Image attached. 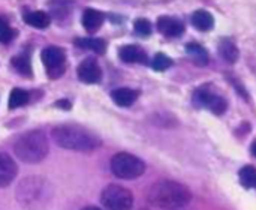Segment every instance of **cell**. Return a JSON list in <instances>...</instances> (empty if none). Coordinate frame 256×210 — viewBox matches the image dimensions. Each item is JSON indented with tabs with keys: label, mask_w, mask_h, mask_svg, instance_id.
Wrapping results in <instances>:
<instances>
[{
	"label": "cell",
	"mask_w": 256,
	"mask_h": 210,
	"mask_svg": "<svg viewBox=\"0 0 256 210\" xmlns=\"http://www.w3.org/2000/svg\"><path fill=\"white\" fill-rule=\"evenodd\" d=\"M240 182L242 185H244L246 188H250V189H256V168L255 167H243L240 170Z\"/></svg>",
	"instance_id": "cell-22"
},
{
	"label": "cell",
	"mask_w": 256,
	"mask_h": 210,
	"mask_svg": "<svg viewBox=\"0 0 256 210\" xmlns=\"http://www.w3.org/2000/svg\"><path fill=\"white\" fill-rule=\"evenodd\" d=\"M12 65L15 68V71L24 77H32V63L27 54H20L16 57L12 59Z\"/></svg>",
	"instance_id": "cell-21"
},
{
	"label": "cell",
	"mask_w": 256,
	"mask_h": 210,
	"mask_svg": "<svg viewBox=\"0 0 256 210\" xmlns=\"http://www.w3.org/2000/svg\"><path fill=\"white\" fill-rule=\"evenodd\" d=\"M14 38H15L14 29H12L4 20L0 18V42H2V44H8V42H10Z\"/></svg>",
	"instance_id": "cell-25"
},
{
	"label": "cell",
	"mask_w": 256,
	"mask_h": 210,
	"mask_svg": "<svg viewBox=\"0 0 256 210\" xmlns=\"http://www.w3.org/2000/svg\"><path fill=\"white\" fill-rule=\"evenodd\" d=\"M82 210H102V209H99V207H94V206H88V207H84Z\"/></svg>",
	"instance_id": "cell-28"
},
{
	"label": "cell",
	"mask_w": 256,
	"mask_h": 210,
	"mask_svg": "<svg viewBox=\"0 0 256 210\" xmlns=\"http://www.w3.org/2000/svg\"><path fill=\"white\" fill-rule=\"evenodd\" d=\"M104 21H105V15L100 11L93 9V8H87L82 14V20H81L84 29L92 33L99 30V27L104 24Z\"/></svg>",
	"instance_id": "cell-13"
},
{
	"label": "cell",
	"mask_w": 256,
	"mask_h": 210,
	"mask_svg": "<svg viewBox=\"0 0 256 210\" xmlns=\"http://www.w3.org/2000/svg\"><path fill=\"white\" fill-rule=\"evenodd\" d=\"M252 155L256 158V141L252 144Z\"/></svg>",
	"instance_id": "cell-27"
},
{
	"label": "cell",
	"mask_w": 256,
	"mask_h": 210,
	"mask_svg": "<svg viewBox=\"0 0 256 210\" xmlns=\"http://www.w3.org/2000/svg\"><path fill=\"white\" fill-rule=\"evenodd\" d=\"M100 201L106 210H130L134 206V195L120 185H108L102 191Z\"/></svg>",
	"instance_id": "cell-6"
},
{
	"label": "cell",
	"mask_w": 256,
	"mask_h": 210,
	"mask_svg": "<svg viewBox=\"0 0 256 210\" xmlns=\"http://www.w3.org/2000/svg\"><path fill=\"white\" fill-rule=\"evenodd\" d=\"M194 104L198 107H204L218 116L224 114L228 108V102L222 96L213 93L208 87H201L194 93Z\"/></svg>",
	"instance_id": "cell-8"
},
{
	"label": "cell",
	"mask_w": 256,
	"mask_h": 210,
	"mask_svg": "<svg viewBox=\"0 0 256 210\" xmlns=\"http://www.w3.org/2000/svg\"><path fill=\"white\" fill-rule=\"evenodd\" d=\"M171 66H172V60H171L166 54H164V53L156 54L154 59L152 60V68H153L154 71H158V72L166 71V69L171 68Z\"/></svg>",
	"instance_id": "cell-23"
},
{
	"label": "cell",
	"mask_w": 256,
	"mask_h": 210,
	"mask_svg": "<svg viewBox=\"0 0 256 210\" xmlns=\"http://www.w3.org/2000/svg\"><path fill=\"white\" fill-rule=\"evenodd\" d=\"M219 54L222 56L224 60H226L228 63H236L238 60V48L237 45L230 41V39H224L219 44Z\"/></svg>",
	"instance_id": "cell-18"
},
{
	"label": "cell",
	"mask_w": 256,
	"mask_h": 210,
	"mask_svg": "<svg viewBox=\"0 0 256 210\" xmlns=\"http://www.w3.org/2000/svg\"><path fill=\"white\" fill-rule=\"evenodd\" d=\"M56 105L57 107H63V108H70V104L68 101H58V102H56Z\"/></svg>",
	"instance_id": "cell-26"
},
{
	"label": "cell",
	"mask_w": 256,
	"mask_h": 210,
	"mask_svg": "<svg viewBox=\"0 0 256 210\" xmlns=\"http://www.w3.org/2000/svg\"><path fill=\"white\" fill-rule=\"evenodd\" d=\"M78 78L87 84H96L102 80V69L94 59H86L76 69Z\"/></svg>",
	"instance_id": "cell-9"
},
{
	"label": "cell",
	"mask_w": 256,
	"mask_h": 210,
	"mask_svg": "<svg viewBox=\"0 0 256 210\" xmlns=\"http://www.w3.org/2000/svg\"><path fill=\"white\" fill-rule=\"evenodd\" d=\"M118 57L124 63H147V53L138 45H124L118 50Z\"/></svg>",
	"instance_id": "cell-12"
},
{
	"label": "cell",
	"mask_w": 256,
	"mask_h": 210,
	"mask_svg": "<svg viewBox=\"0 0 256 210\" xmlns=\"http://www.w3.org/2000/svg\"><path fill=\"white\" fill-rule=\"evenodd\" d=\"M42 63L46 68V72L51 78H58L64 72V63H66V54L64 50L60 47H46L40 53Z\"/></svg>",
	"instance_id": "cell-7"
},
{
	"label": "cell",
	"mask_w": 256,
	"mask_h": 210,
	"mask_svg": "<svg viewBox=\"0 0 256 210\" xmlns=\"http://www.w3.org/2000/svg\"><path fill=\"white\" fill-rule=\"evenodd\" d=\"M111 171L118 179L134 180L144 174L146 164L142 162V159H140L138 156H135L132 153L120 152V153L114 155L111 159Z\"/></svg>",
	"instance_id": "cell-5"
},
{
	"label": "cell",
	"mask_w": 256,
	"mask_h": 210,
	"mask_svg": "<svg viewBox=\"0 0 256 210\" xmlns=\"http://www.w3.org/2000/svg\"><path fill=\"white\" fill-rule=\"evenodd\" d=\"M147 200L158 209L176 210L188 206L192 200V194L188 186L176 180L164 179L150 186Z\"/></svg>",
	"instance_id": "cell-1"
},
{
	"label": "cell",
	"mask_w": 256,
	"mask_h": 210,
	"mask_svg": "<svg viewBox=\"0 0 256 210\" xmlns=\"http://www.w3.org/2000/svg\"><path fill=\"white\" fill-rule=\"evenodd\" d=\"M15 197L18 204L24 209L42 210L51 203L54 188L40 176H28L18 183Z\"/></svg>",
	"instance_id": "cell-2"
},
{
	"label": "cell",
	"mask_w": 256,
	"mask_h": 210,
	"mask_svg": "<svg viewBox=\"0 0 256 210\" xmlns=\"http://www.w3.org/2000/svg\"><path fill=\"white\" fill-rule=\"evenodd\" d=\"M18 167L8 153H0V188L9 186L16 177Z\"/></svg>",
	"instance_id": "cell-11"
},
{
	"label": "cell",
	"mask_w": 256,
	"mask_h": 210,
	"mask_svg": "<svg viewBox=\"0 0 256 210\" xmlns=\"http://www.w3.org/2000/svg\"><path fill=\"white\" fill-rule=\"evenodd\" d=\"M75 45L84 50H90L96 54H104L106 51V42L100 38H80L75 41Z\"/></svg>",
	"instance_id": "cell-16"
},
{
	"label": "cell",
	"mask_w": 256,
	"mask_h": 210,
	"mask_svg": "<svg viewBox=\"0 0 256 210\" xmlns=\"http://www.w3.org/2000/svg\"><path fill=\"white\" fill-rule=\"evenodd\" d=\"M51 137L57 146L66 150H75V152H92L102 144L98 135L76 125L56 126L51 131Z\"/></svg>",
	"instance_id": "cell-3"
},
{
	"label": "cell",
	"mask_w": 256,
	"mask_h": 210,
	"mask_svg": "<svg viewBox=\"0 0 256 210\" xmlns=\"http://www.w3.org/2000/svg\"><path fill=\"white\" fill-rule=\"evenodd\" d=\"M30 99V95L27 90L24 89H20V87H15L10 95H9V108L10 110H15V108H20L22 105H26Z\"/></svg>",
	"instance_id": "cell-20"
},
{
	"label": "cell",
	"mask_w": 256,
	"mask_h": 210,
	"mask_svg": "<svg viewBox=\"0 0 256 210\" xmlns=\"http://www.w3.org/2000/svg\"><path fill=\"white\" fill-rule=\"evenodd\" d=\"M192 24H194V27H196L201 32H208L214 26V18L210 12L200 9L192 14Z\"/></svg>",
	"instance_id": "cell-15"
},
{
	"label": "cell",
	"mask_w": 256,
	"mask_h": 210,
	"mask_svg": "<svg viewBox=\"0 0 256 210\" xmlns=\"http://www.w3.org/2000/svg\"><path fill=\"white\" fill-rule=\"evenodd\" d=\"M111 98L118 107H130L136 101L138 92L134 89H129V87H120V89L112 90Z\"/></svg>",
	"instance_id": "cell-14"
},
{
	"label": "cell",
	"mask_w": 256,
	"mask_h": 210,
	"mask_svg": "<svg viewBox=\"0 0 256 210\" xmlns=\"http://www.w3.org/2000/svg\"><path fill=\"white\" fill-rule=\"evenodd\" d=\"M134 29H135V33H138L140 36H150L152 35V23L146 18L135 20Z\"/></svg>",
	"instance_id": "cell-24"
},
{
	"label": "cell",
	"mask_w": 256,
	"mask_h": 210,
	"mask_svg": "<svg viewBox=\"0 0 256 210\" xmlns=\"http://www.w3.org/2000/svg\"><path fill=\"white\" fill-rule=\"evenodd\" d=\"M158 30L166 38H178L184 33L186 27L183 21H180L178 18L164 15V17H159L158 20Z\"/></svg>",
	"instance_id": "cell-10"
},
{
	"label": "cell",
	"mask_w": 256,
	"mask_h": 210,
	"mask_svg": "<svg viewBox=\"0 0 256 210\" xmlns=\"http://www.w3.org/2000/svg\"><path fill=\"white\" fill-rule=\"evenodd\" d=\"M186 50H188V54L190 56V59H192L196 65L206 66V65L208 63L210 57H208L207 50H206L202 45H200V44H189V45L186 47Z\"/></svg>",
	"instance_id": "cell-19"
},
{
	"label": "cell",
	"mask_w": 256,
	"mask_h": 210,
	"mask_svg": "<svg viewBox=\"0 0 256 210\" xmlns=\"http://www.w3.org/2000/svg\"><path fill=\"white\" fill-rule=\"evenodd\" d=\"M48 150H50L48 138L39 129L22 134L14 146V152L16 158L27 164H38L44 161L48 155Z\"/></svg>",
	"instance_id": "cell-4"
},
{
	"label": "cell",
	"mask_w": 256,
	"mask_h": 210,
	"mask_svg": "<svg viewBox=\"0 0 256 210\" xmlns=\"http://www.w3.org/2000/svg\"><path fill=\"white\" fill-rule=\"evenodd\" d=\"M24 21L34 27V29H46L51 23V18L46 12L44 11H34V12H30L24 17Z\"/></svg>",
	"instance_id": "cell-17"
}]
</instances>
